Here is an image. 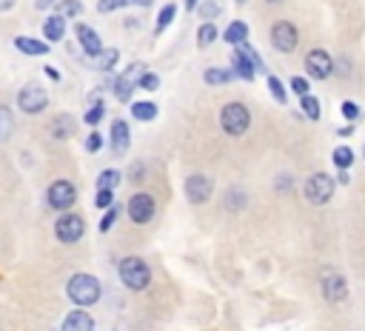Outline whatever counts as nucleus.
Segmentation results:
<instances>
[{
  "label": "nucleus",
  "instance_id": "nucleus-11",
  "mask_svg": "<svg viewBox=\"0 0 365 331\" xmlns=\"http://www.w3.org/2000/svg\"><path fill=\"white\" fill-rule=\"evenodd\" d=\"M155 200L148 197V194H131V200H129V217L134 223H148L151 217H155Z\"/></svg>",
  "mask_w": 365,
  "mask_h": 331
},
{
  "label": "nucleus",
  "instance_id": "nucleus-42",
  "mask_svg": "<svg viewBox=\"0 0 365 331\" xmlns=\"http://www.w3.org/2000/svg\"><path fill=\"white\" fill-rule=\"evenodd\" d=\"M43 74H49V77H52V81H54V83H57V81H60V72H57V69H52V66H46V72H43Z\"/></svg>",
  "mask_w": 365,
  "mask_h": 331
},
{
  "label": "nucleus",
  "instance_id": "nucleus-4",
  "mask_svg": "<svg viewBox=\"0 0 365 331\" xmlns=\"http://www.w3.org/2000/svg\"><path fill=\"white\" fill-rule=\"evenodd\" d=\"M331 194H334V180L329 178V174H322V171L311 174L309 183H305V197H309V203H314V206L329 203Z\"/></svg>",
  "mask_w": 365,
  "mask_h": 331
},
{
  "label": "nucleus",
  "instance_id": "nucleus-14",
  "mask_svg": "<svg viewBox=\"0 0 365 331\" xmlns=\"http://www.w3.org/2000/svg\"><path fill=\"white\" fill-rule=\"evenodd\" d=\"M74 32H78V41H80V46L89 52V57L103 54V43H100V37H98V32H94V29L78 23V26H74Z\"/></svg>",
  "mask_w": 365,
  "mask_h": 331
},
{
  "label": "nucleus",
  "instance_id": "nucleus-6",
  "mask_svg": "<svg viewBox=\"0 0 365 331\" xmlns=\"http://www.w3.org/2000/svg\"><path fill=\"white\" fill-rule=\"evenodd\" d=\"M46 89L41 83H26L21 89V94H17V106H21L26 114H37V111H43L46 109Z\"/></svg>",
  "mask_w": 365,
  "mask_h": 331
},
{
  "label": "nucleus",
  "instance_id": "nucleus-30",
  "mask_svg": "<svg viewBox=\"0 0 365 331\" xmlns=\"http://www.w3.org/2000/svg\"><path fill=\"white\" fill-rule=\"evenodd\" d=\"M12 134V111L6 106H0V143Z\"/></svg>",
  "mask_w": 365,
  "mask_h": 331
},
{
  "label": "nucleus",
  "instance_id": "nucleus-17",
  "mask_svg": "<svg viewBox=\"0 0 365 331\" xmlns=\"http://www.w3.org/2000/svg\"><path fill=\"white\" fill-rule=\"evenodd\" d=\"M63 32H66V17L63 14H52L49 21L43 23L46 41H63Z\"/></svg>",
  "mask_w": 365,
  "mask_h": 331
},
{
  "label": "nucleus",
  "instance_id": "nucleus-37",
  "mask_svg": "<svg viewBox=\"0 0 365 331\" xmlns=\"http://www.w3.org/2000/svg\"><path fill=\"white\" fill-rule=\"evenodd\" d=\"M342 114H345V118H349L351 123L360 118V106L357 103H342Z\"/></svg>",
  "mask_w": 365,
  "mask_h": 331
},
{
  "label": "nucleus",
  "instance_id": "nucleus-34",
  "mask_svg": "<svg viewBox=\"0 0 365 331\" xmlns=\"http://www.w3.org/2000/svg\"><path fill=\"white\" fill-rule=\"evenodd\" d=\"M100 118H103V103H94V109H89V111H86V118H83V120H86L89 126H98V123H100Z\"/></svg>",
  "mask_w": 365,
  "mask_h": 331
},
{
  "label": "nucleus",
  "instance_id": "nucleus-45",
  "mask_svg": "<svg viewBox=\"0 0 365 331\" xmlns=\"http://www.w3.org/2000/svg\"><path fill=\"white\" fill-rule=\"evenodd\" d=\"M186 9H197V0H186Z\"/></svg>",
  "mask_w": 365,
  "mask_h": 331
},
{
  "label": "nucleus",
  "instance_id": "nucleus-32",
  "mask_svg": "<svg viewBox=\"0 0 365 331\" xmlns=\"http://www.w3.org/2000/svg\"><path fill=\"white\" fill-rule=\"evenodd\" d=\"M80 12H83L80 0H63V3H60V14L63 17H78Z\"/></svg>",
  "mask_w": 365,
  "mask_h": 331
},
{
  "label": "nucleus",
  "instance_id": "nucleus-41",
  "mask_svg": "<svg viewBox=\"0 0 365 331\" xmlns=\"http://www.w3.org/2000/svg\"><path fill=\"white\" fill-rule=\"evenodd\" d=\"M111 197H114V191H100V194H98V206H100V209H109V206H111Z\"/></svg>",
  "mask_w": 365,
  "mask_h": 331
},
{
  "label": "nucleus",
  "instance_id": "nucleus-13",
  "mask_svg": "<svg viewBox=\"0 0 365 331\" xmlns=\"http://www.w3.org/2000/svg\"><path fill=\"white\" fill-rule=\"evenodd\" d=\"M345 295H349V286H345L342 275H325L322 280V297L329 303H342Z\"/></svg>",
  "mask_w": 365,
  "mask_h": 331
},
{
  "label": "nucleus",
  "instance_id": "nucleus-2",
  "mask_svg": "<svg viewBox=\"0 0 365 331\" xmlns=\"http://www.w3.org/2000/svg\"><path fill=\"white\" fill-rule=\"evenodd\" d=\"M120 280L131 288V291H143L151 283V268L146 266V260L140 257H126L120 263Z\"/></svg>",
  "mask_w": 365,
  "mask_h": 331
},
{
  "label": "nucleus",
  "instance_id": "nucleus-44",
  "mask_svg": "<svg viewBox=\"0 0 365 331\" xmlns=\"http://www.w3.org/2000/svg\"><path fill=\"white\" fill-rule=\"evenodd\" d=\"M54 0H37V9H46V6H52Z\"/></svg>",
  "mask_w": 365,
  "mask_h": 331
},
{
  "label": "nucleus",
  "instance_id": "nucleus-21",
  "mask_svg": "<svg viewBox=\"0 0 365 331\" xmlns=\"http://www.w3.org/2000/svg\"><path fill=\"white\" fill-rule=\"evenodd\" d=\"M52 134H54L57 140L71 138V134H74V120H71V118H66V114H60V118H54V123H52Z\"/></svg>",
  "mask_w": 365,
  "mask_h": 331
},
{
  "label": "nucleus",
  "instance_id": "nucleus-15",
  "mask_svg": "<svg viewBox=\"0 0 365 331\" xmlns=\"http://www.w3.org/2000/svg\"><path fill=\"white\" fill-rule=\"evenodd\" d=\"M129 140H131L129 123H126V120H114V123H111V151H114V154H126Z\"/></svg>",
  "mask_w": 365,
  "mask_h": 331
},
{
  "label": "nucleus",
  "instance_id": "nucleus-9",
  "mask_svg": "<svg viewBox=\"0 0 365 331\" xmlns=\"http://www.w3.org/2000/svg\"><path fill=\"white\" fill-rule=\"evenodd\" d=\"M143 72H146L143 63H131V66L118 77V81H114V94H118L120 100H129V97H131V89H134V86H140Z\"/></svg>",
  "mask_w": 365,
  "mask_h": 331
},
{
  "label": "nucleus",
  "instance_id": "nucleus-22",
  "mask_svg": "<svg viewBox=\"0 0 365 331\" xmlns=\"http://www.w3.org/2000/svg\"><path fill=\"white\" fill-rule=\"evenodd\" d=\"M214 41H217V26L211 23V21H206V23L200 26V32H197V46L206 49V46H211Z\"/></svg>",
  "mask_w": 365,
  "mask_h": 331
},
{
  "label": "nucleus",
  "instance_id": "nucleus-25",
  "mask_svg": "<svg viewBox=\"0 0 365 331\" xmlns=\"http://www.w3.org/2000/svg\"><path fill=\"white\" fill-rule=\"evenodd\" d=\"M118 183H120V171L118 169H109V171H103L100 178H98V189L100 191H114V189H118Z\"/></svg>",
  "mask_w": 365,
  "mask_h": 331
},
{
  "label": "nucleus",
  "instance_id": "nucleus-10",
  "mask_svg": "<svg viewBox=\"0 0 365 331\" xmlns=\"http://www.w3.org/2000/svg\"><path fill=\"white\" fill-rule=\"evenodd\" d=\"M331 69H334L331 54L325 49H314V52H309V57H305V72L311 77H317V81H325V77L331 74Z\"/></svg>",
  "mask_w": 365,
  "mask_h": 331
},
{
  "label": "nucleus",
  "instance_id": "nucleus-29",
  "mask_svg": "<svg viewBox=\"0 0 365 331\" xmlns=\"http://www.w3.org/2000/svg\"><path fill=\"white\" fill-rule=\"evenodd\" d=\"M175 14H177V6H175V3H166V6H163V12L157 14V32L168 29V26H171V21H175Z\"/></svg>",
  "mask_w": 365,
  "mask_h": 331
},
{
  "label": "nucleus",
  "instance_id": "nucleus-5",
  "mask_svg": "<svg viewBox=\"0 0 365 331\" xmlns=\"http://www.w3.org/2000/svg\"><path fill=\"white\" fill-rule=\"evenodd\" d=\"M54 235L60 243H78L86 235V223L80 214H63V217L54 223Z\"/></svg>",
  "mask_w": 365,
  "mask_h": 331
},
{
  "label": "nucleus",
  "instance_id": "nucleus-31",
  "mask_svg": "<svg viewBox=\"0 0 365 331\" xmlns=\"http://www.w3.org/2000/svg\"><path fill=\"white\" fill-rule=\"evenodd\" d=\"M228 81H232V74L223 72V69H208L206 72V83H211V86H220V83H228Z\"/></svg>",
  "mask_w": 365,
  "mask_h": 331
},
{
  "label": "nucleus",
  "instance_id": "nucleus-28",
  "mask_svg": "<svg viewBox=\"0 0 365 331\" xmlns=\"http://www.w3.org/2000/svg\"><path fill=\"white\" fill-rule=\"evenodd\" d=\"M302 111L309 114V120H320V100L314 94H302Z\"/></svg>",
  "mask_w": 365,
  "mask_h": 331
},
{
  "label": "nucleus",
  "instance_id": "nucleus-12",
  "mask_svg": "<svg viewBox=\"0 0 365 331\" xmlns=\"http://www.w3.org/2000/svg\"><path fill=\"white\" fill-rule=\"evenodd\" d=\"M186 194L191 203H206L211 197V180L203 178V174H191L186 180Z\"/></svg>",
  "mask_w": 365,
  "mask_h": 331
},
{
  "label": "nucleus",
  "instance_id": "nucleus-7",
  "mask_svg": "<svg viewBox=\"0 0 365 331\" xmlns=\"http://www.w3.org/2000/svg\"><path fill=\"white\" fill-rule=\"evenodd\" d=\"M74 200H78V189H74L69 180H57L49 186V206L52 209L66 211L74 206Z\"/></svg>",
  "mask_w": 365,
  "mask_h": 331
},
{
  "label": "nucleus",
  "instance_id": "nucleus-16",
  "mask_svg": "<svg viewBox=\"0 0 365 331\" xmlns=\"http://www.w3.org/2000/svg\"><path fill=\"white\" fill-rule=\"evenodd\" d=\"M63 331H94V320L86 311H71L63 320Z\"/></svg>",
  "mask_w": 365,
  "mask_h": 331
},
{
  "label": "nucleus",
  "instance_id": "nucleus-3",
  "mask_svg": "<svg viewBox=\"0 0 365 331\" xmlns=\"http://www.w3.org/2000/svg\"><path fill=\"white\" fill-rule=\"evenodd\" d=\"M220 123L228 134H234V138H240V134L248 131V123H252V114H248V109L243 103H228L223 111H220Z\"/></svg>",
  "mask_w": 365,
  "mask_h": 331
},
{
  "label": "nucleus",
  "instance_id": "nucleus-8",
  "mask_svg": "<svg viewBox=\"0 0 365 331\" xmlns=\"http://www.w3.org/2000/svg\"><path fill=\"white\" fill-rule=\"evenodd\" d=\"M297 41H300V34H297V26L294 23H288V21H280V23H274V29H272V43H274V49L277 52H294L297 49Z\"/></svg>",
  "mask_w": 365,
  "mask_h": 331
},
{
  "label": "nucleus",
  "instance_id": "nucleus-33",
  "mask_svg": "<svg viewBox=\"0 0 365 331\" xmlns=\"http://www.w3.org/2000/svg\"><path fill=\"white\" fill-rule=\"evenodd\" d=\"M268 89H272V94H274V100H277V103H285V100H288V97H285V89H283V83L277 81L274 74L268 77Z\"/></svg>",
  "mask_w": 365,
  "mask_h": 331
},
{
  "label": "nucleus",
  "instance_id": "nucleus-24",
  "mask_svg": "<svg viewBox=\"0 0 365 331\" xmlns=\"http://www.w3.org/2000/svg\"><path fill=\"white\" fill-rule=\"evenodd\" d=\"M131 114H134L137 120L148 123V120L157 118V106H155V103H134V106H131Z\"/></svg>",
  "mask_w": 365,
  "mask_h": 331
},
{
  "label": "nucleus",
  "instance_id": "nucleus-18",
  "mask_svg": "<svg viewBox=\"0 0 365 331\" xmlns=\"http://www.w3.org/2000/svg\"><path fill=\"white\" fill-rule=\"evenodd\" d=\"M232 63H234V72L243 77V81H254V69H257V66H254V63L243 54V49H240V46H237V52L232 54Z\"/></svg>",
  "mask_w": 365,
  "mask_h": 331
},
{
  "label": "nucleus",
  "instance_id": "nucleus-46",
  "mask_svg": "<svg viewBox=\"0 0 365 331\" xmlns=\"http://www.w3.org/2000/svg\"><path fill=\"white\" fill-rule=\"evenodd\" d=\"M268 3H274V6H277V3H283V0H268Z\"/></svg>",
  "mask_w": 365,
  "mask_h": 331
},
{
  "label": "nucleus",
  "instance_id": "nucleus-35",
  "mask_svg": "<svg viewBox=\"0 0 365 331\" xmlns=\"http://www.w3.org/2000/svg\"><path fill=\"white\" fill-rule=\"evenodd\" d=\"M118 214H120V209H118V206H111V209L106 211V217L100 220V231H109V228L114 226V220H118Z\"/></svg>",
  "mask_w": 365,
  "mask_h": 331
},
{
  "label": "nucleus",
  "instance_id": "nucleus-23",
  "mask_svg": "<svg viewBox=\"0 0 365 331\" xmlns=\"http://www.w3.org/2000/svg\"><path fill=\"white\" fill-rule=\"evenodd\" d=\"M118 61H120V52H118V49H109V52H103V54L94 57V66H98L100 72H111Z\"/></svg>",
  "mask_w": 365,
  "mask_h": 331
},
{
  "label": "nucleus",
  "instance_id": "nucleus-1",
  "mask_svg": "<svg viewBox=\"0 0 365 331\" xmlns=\"http://www.w3.org/2000/svg\"><path fill=\"white\" fill-rule=\"evenodd\" d=\"M66 295L71 303H78L80 308L86 306H94L100 300V280L94 275H74L66 286Z\"/></svg>",
  "mask_w": 365,
  "mask_h": 331
},
{
  "label": "nucleus",
  "instance_id": "nucleus-36",
  "mask_svg": "<svg viewBox=\"0 0 365 331\" xmlns=\"http://www.w3.org/2000/svg\"><path fill=\"white\" fill-rule=\"evenodd\" d=\"M140 86H143V89H148V92H151V89H157V86H160V77H157V74H151V72H143Z\"/></svg>",
  "mask_w": 365,
  "mask_h": 331
},
{
  "label": "nucleus",
  "instance_id": "nucleus-43",
  "mask_svg": "<svg viewBox=\"0 0 365 331\" xmlns=\"http://www.w3.org/2000/svg\"><path fill=\"white\" fill-rule=\"evenodd\" d=\"M14 6V0H0V12H9Z\"/></svg>",
  "mask_w": 365,
  "mask_h": 331
},
{
  "label": "nucleus",
  "instance_id": "nucleus-40",
  "mask_svg": "<svg viewBox=\"0 0 365 331\" xmlns=\"http://www.w3.org/2000/svg\"><path fill=\"white\" fill-rule=\"evenodd\" d=\"M100 143H103V140H100V134H98V131H91V134H89V140H86V149H89V151H98Z\"/></svg>",
  "mask_w": 365,
  "mask_h": 331
},
{
  "label": "nucleus",
  "instance_id": "nucleus-38",
  "mask_svg": "<svg viewBox=\"0 0 365 331\" xmlns=\"http://www.w3.org/2000/svg\"><path fill=\"white\" fill-rule=\"evenodd\" d=\"M214 14H220V6L214 3V0H206V3H203V17H208V21H211Z\"/></svg>",
  "mask_w": 365,
  "mask_h": 331
},
{
  "label": "nucleus",
  "instance_id": "nucleus-26",
  "mask_svg": "<svg viewBox=\"0 0 365 331\" xmlns=\"http://www.w3.org/2000/svg\"><path fill=\"white\" fill-rule=\"evenodd\" d=\"M334 166L337 169H351L354 166V151L349 149V146H340V149H334Z\"/></svg>",
  "mask_w": 365,
  "mask_h": 331
},
{
  "label": "nucleus",
  "instance_id": "nucleus-27",
  "mask_svg": "<svg viewBox=\"0 0 365 331\" xmlns=\"http://www.w3.org/2000/svg\"><path fill=\"white\" fill-rule=\"evenodd\" d=\"M137 0H98V12L100 14H109V12H118V9H126V6H134Z\"/></svg>",
  "mask_w": 365,
  "mask_h": 331
},
{
  "label": "nucleus",
  "instance_id": "nucleus-19",
  "mask_svg": "<svg viewBox=\"0 0 365 331\" xmlns=\"http://www.w3.org/2000/svg\"><path fill=\"white\" fill-rule=\"evenodd\" d=\"M14 46L21 49L23 54H32V57H37V54H46L49 52V46L46 43H41V41H32V37H14Z\"/></svg>",
  "mask_w": 365,
  "mask_h": 331
},
{
  "label": "nucleus",
  "instance_id": "nucleus-39",
  "mask_svg": "<svg viewBox=\"0 0 365 331\" xmlns=\"http://www.w3.org/2000/svg\"><path fill=\"white\" fill-rule=\"evenodd\" d=\"M291 89H294L297 94H309V81H305V77H294V81H291Z\"/></svg>",
  "mask_w": 365,
  "mask_h": 331
},
{
  "label": "nucleus",
  "instance_id": "nucleus-20",
  "mask_svg": "<svg viewBox=\"0 0 365 331\" xmlns=\"http://www.w3.org/2000/svg\"><path fill=\"white\" fill-rule=\"evenodd\" d=\"M225 43H232V46H243L245 43V37H248V26L243 23V21H234L232 26L225 29Z\"/></svg>",
  "mask_w": 365,
  "mask_h": 331
}]
</instances>
